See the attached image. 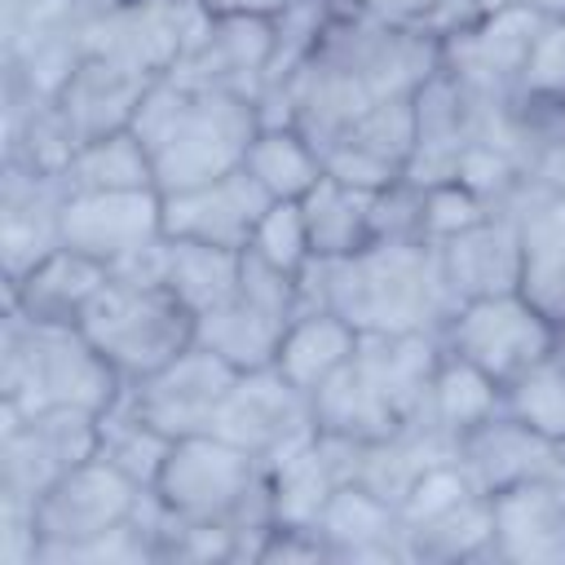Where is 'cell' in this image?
Instances as JSON below:
<instances>
[{
    "label": "cell",
    "instance_id": "obj_26",
    "mask_svg": "<svg viewBox=\"0 0 565 565\" xmlns=\"http://www.w3.org/2000/svg\"><path fill=\"white\" fill-rule=\"evenodd\" d=\"M362 349V331L335 309H300L278 344L274 371L300 393H318L335 371H344Z\"/></svg>",
    "mask_w": 565,
    "mask_h": 565
},
{
    "label": "cell",
    "instance_id": "obj_24",
    "mask_svg": "<svg viewBox=\"0 0 565 565\" xmlns=\"http://www.w3.org/2000/svg\"><path fill=\"white\" fill-rule=\"evenodd\" d=\"M318 534L331 547V561H406L397 508L358 481L335 486L318 516Z\"/></svg>",
    "mask_w": 565,
    "mask_h": 565
},
{
    "label": "cell",
    "instance_id": "obj_1",
    "mask_svg": "<svg viewBox=\"0 0 565 565\" xmlns=\"http://www.w3.org/2000/svg\"><path fill=\"white\" fill-rule=\"evenodd\" d=\"M300 309H335L362 335L441 331L459 309L433 243H371L353 256H313L300 274Z\"/></svg>",
    "mask_w": 565,
    "mask_h": 565
},
{
    "label": "cell",
    "instance_id": "obj_42",
    "mask_svg": "<svg viewBox=\"0 0 565 565\" xmlns=\"http://www.w3.org/2000/svg\"><path fill=\"white\" fill-rule=\"evenodd\" d=\"M212 13H247V18H278L296 0H203Z\"/></svg>",
    "mask_w": 565,
    "mask_h": 565
},
{
    "label": "cell",
    "instance_id": "obj_10",
    "mask_svg": "<svg viewBox=\"0 0 565 565\" xmlns=\"http://www.w3.org/2000/svg\"><path fill=\"white\" fill-rule=\"evenodd\" d=\"M102 441V415L79 406H53L35 415H4L0 437V499L35 503L62 472L93 459Z\"/></svg>",
    "mask_w": 565,
    "mask_h": 565
},
{
    "label": "cell",
    "instance_id": "obj_17",
    "mask_svg": "<svg viewBox=\"0 0 565 565\" xmlns=\"http://www.w3.org/2000/svg\"><path fill=\"white\" fill-rule=\"evenodd\" d=\"M269 203L274 199L243 168H234V172H225L207 185L163 194V234L243 252Z\"/></svg>",
    "mask_w": 565,
    "mask_h": 565
},
{
    "label": "cell",
    "instance_id": "obj_15",
    "mask_svg": "<svg viewBox=\"0 0 565 565\" xmlns=\"http://www.w3.org/2000/svg\"><path fill=\"white\" fill-rule=\"evenodd\" d=\"M269 62H274V18L212 13L207 35L168 75L185 88H212V93L260 102Z\"/></svg>",
    "mask_w": 565,
    "mask_h": 565
},
{
    "label": "cell",
    "instance_id": "obj_25",
    "mask_svg": "<svg viewBox=\"0 0 565 565\" xmlns=\"http://www.w3.org/2000/svg\"><path fill=\"white\" fill-rule=\"evenodd\" d=\"M358 362L393 402L402 424L424 411L437 362H441V331H371L362 335Z\"/></svg>",
    "mask_w": 565,
    "mask_h": 565
},
{
    "label": "cell",
    "instance_id": "obj_33",
    "mask_svg": "<svg viewBox=\"0 0 565 565\" xmlns=\"http://www.w3.org/2000/svg\"><path fill=\"white\" fill-rule=\"evenodd\" d=\"M406 561H477L494 556V508L490 494H472L468 503L450 508L446 516L402 530Z\"/></svg>",
    "mask_w": 565,
    "mask_h": 565
},
{
    "label": "cell",
    "instance_id": "obj_19",
    "mask_svg": "<svg viewBox=\"0 0 565 565\" xmlns=\"http://www.w3.org/2000/svg\"><path fill=\"white\" fill-rule=\"evenodd\" d=\"M441 278L455 296V305L477 300V296H499V291H521L525 256H521V221L516 212L499 207L481 225L433 243Z\"/></svg>",
    "mask_w": 565,
    "mask_h": 565
},
{
    "label": "cell",
    "instance_id": "obj_30",
    "mask_svg": "<svg viewBox=\"0 0 565 565\" xmlns=\"http://www.w3.org/2000/svg\"><path fill=\"white\" fill-rule=\"evenodd\" d=\"M243 172L278 203V199H305L318 177L327 172L322 150L291 124H260V132L247 146Z\"/></svg>",
    "mask_w": 565,
    "mask_h": 565
},
{
    "label": "cell",
    "instance_id": "obj_39",
    "mask_svg": "<svg viewBox=\"0 0 565 565\" xmlns=\"http://www.w3.org/2000/svg\"><path fill=\"white\" fill-rule=\"evenodd\" d=\"M472 494H481V490H477V481L468 477V468L459 463V455H455V459H441V463H433L428 472H419L415 486L402 494V503H397V521H402V530L428 525V521L446 516L450 508L468 503Z\"/></svg>",
    "mask_w": 565,
    "mask_h": 565
},
{
    "label": "cell",
    "instance_id": "obj_18",
    "mask_svg": "<svg viewBox=\"0 0 565 565\" xmlns=\"http://www.w3.org/2000/svg\"><path fill=\"white\" fill-rule=\"evenodd\" d=\"M154 79L159 75H146L128 62L84 53L75 62V71L66 75V84L57 88L53 106H57L62 124L71 128V137L84 146V141H97L106 132L132 128V115H137V106Z\"/></svg>",
    "mask_w": 565,
    "mask_h": 565
},
{
    "label": "cell",
    "instance_id": "obj_29",
    "mask_svg": "<svg viewBox=\"0 0 565 565\" xmlns=\"http://www.w3.org/2000/svg\"><path fill=\"white\" fill-rule=\"evenodd\" d=\"M424 415L446 433V437H463L472 428H481L486 419L503 415V384L494 375H486L481 366L446 353L441 344V362H437V375H433V388H428V402H424Z\"/></svg>",
    "mask_w": 565,
    "mask_h": 565
},
{
    "label": "cell",
    "instance_id": "obj_41",
    "mask_svg": "<svg viewBox=\"0 0 565 565\" xmlns=\"http://www.w3.org/2000/svg\"><path fill=\"white\" fill-rule=\"evenodd\" d=\"M525 181L539 185L543 194H565V141L539 137V146L530 154V168H525Z\"/></svg>",
    "mask_w": 565,
    "mask_h": 565
},
{
    "label": "cell",
    "instance_id": "obj_27",
    "mask_svg": "<svg viewBox=\"0 0 565 565\" xmlns=\"http://www.w3.org/2000/svg\"><path fill=\"white\" fill-rule=\"evenodd\" d=\"M309 402H313L318 433H331V437L380 441L393 428H402V415L393 411V402L380 393V384L366 375V366L358 358L344 371H335Z\"/></svg>",
    "mask_w": 565,
    "mask_h": 565
},
{
    "label": "cell",
    "instance_id": "obj_44",
    "mask_svg": "<svg viewBox=\"0 0 565 565\" xmlns=\"http://www.w3.org/2000/svg\"><path fill=\"white\" fill-rule=\"evenodd\" d=\"M512 4H525V9H534V13H543V18L565 13V0H512Z\"/></svg>",
    "mask_w": 565,
    "mask_h": 565
},
{
    "label": "cell",
    "instance_id": "obj_37",
    "mask_svg": "<svg viewBox=\"0 0 565 565\" xmlns=\"http://www.w3.org/2000/svg\"><path fill=\"white\" fill-rule=\"evenodd\" d=\"M349 9L384 22V26H402V31H419L433 35L437 44L446 35H455L459 26H468L477 13H486L490 4L481 0H344Z\"/></svg>",
    "mask_w": 565,
    "mask_h": 565
},
{
    "label": "cell",
    "instance_id": "obj_16",
    "mask_svg": "<svg viewBox=\"0 0 565 565\" xmlns=\"http://www.w3.org/2000/svg\"><path fill=\"white\" fill-rule=\"evenodd\" d=\"M411 154H415V93L375 102L340 141L322 150V163L335 181L375 194L406 177Z\"/></svg>",
    "mask_w": 565,
    "mask_h": 565
},
{
    "label": "cell",
    "instance_id": "obj_38",
    "mask_svg": "<svg viewBox=\"0 0 565 565\" xmlns=\"http://www.w3.org/2000/svg\"><path fill=\"white\" fill-rule=\"evenodd\" d=\"M556 102H565V13L543 18L516 84L521 110H552Z\"/></svg>",
    "mask_w": 565,
    "mask_h": 565
},
{
    "label": "cell",
    "instance_id": "obj_23",
    "mask_svg": "<svg viewBox=\"0 0 565 565\" xmlns=\"http://www.w3.org/2000/svg\"><path fill=\"white\" fill-rule=\"evenodd\" d=\"M508 212L521 221V291L565 327V194H543L525 181Z\"/></svg>",
    "mask_w": 565,
    "mask_h": 565
},
{
    "label": "cell",
    "instance_id": "obj_12",
    "mask_svg": "<svg viewBox=\"0 0 565 565\" xmlns=\"http://www.w3.org/2000/svg\"><path fill=\"white\" fill-rule=\"evenodd\" d=\"M216 437L234 441L238 450L256 455L265 468L278 463L282 455L300 450L305 441L318 437L313 424V402L296 384H287L274 366L265 371H243L212 424Z\"/></svg>",
    "mask_w": 565,
    "mask_h": 565
},
{
    "label": "cell",
    "instance_id": "obj_8",
    "mask_svg": "<svg viewBox=\"0 0 565 565\" xmlns=\"http://www.w3.org/2000/svg\"><path fill=\"white\" fill-rule=\"evenodd\" d=\"M141 494L146 490L132 477H124L115 463H106L102 455L75 463L31 503L35 561H62L71 547H84V543L119 530L124 521H132Z\"/></svg>",
    "mask_w": 565,
    "mask_h": 565
},
{
    "label": "cell",
    "instance_id": "obj_7",
    "mask_svg": "<svg viewBox=\"0 0 565 565\" xmlns=\"http://www.w3.org/2000/svg\"><path fill=\"white\" fill-rule=\"evenodd\" d=\"M446 353L481 366L499 384L516 380L525 366L547 358L552 349L565 344V327L539 309L525 291H499V296H477L463 300L446 327H441Z\"/></svg>",
    "mask_w": 565,
    "mask_h": 565
},
{
    "label": "cell",
    "instance_id": "obj_6",
    "mask_svg": "<svg viewBox=\"0 0 565 565\" xmlns=\"http://www.w3.org/2000/svg\"><path fill=\"white\" fill-rule=\"evenodd\" d=\"M300 313V278L269 269L252 252H243L238 287L194 318V340L212 349L234 371H265L278 358V344Z\"/></svg>",
    "mask_w": 565,
    "mask_h": 565
},
{
    "label": "cell",
    "instance_id": "obj_45",
    "mask_svg": "<svg viewBox=\"0 0 565 565\" xmlns=\"http://www.w3.org/2000/svg\"><path fill=\"white\" fill-rule=\"evenodd\" d=\"M481 4H503V0H481Z\"/></svg>",
    "mask_w": 565,
    "mask_h": 565
},
{
    "label": "cell",
    "instance_id": "obj_40",
    "mask_svg": "<svg viewBox=\"0 0 565 565\" xmlns=\"http://www.w3.org/2000/svg\"><path fill=\"white\" fill-rule=\"evenodd\" d=\"M419 190H424V243H446V238L481 225L490 212H499L463 181H437V185H419Z\"/></svg>",
    "mask_w": 565,
    "mask_h": 565
},
{
    "label": "cell",
    "instance_id": "obj_9",
    "mask_svg": "<svg viewBox=\"0 0 565 565\" xmlns=\"http://www.w3.org/2000/svg\"><path fill=\"white\" fill-rule=\"evenodd\" d=\"M212 26L203 0H124L79 22L84 53L128 62L146 75H168Z\"/></svg>",
    "mask_w": 565,
    "mask_h": 565
},
{
    "label": "cell",
    "instance_id": "obj_20",
    "mask_svg": "<svg viewBox=\"0 0 565 565\" xmlns=\"http://www.w3.org/2000/svg\"><path fill=\"white\" fill-rule=\"evenodd\" d=\"M455 455L481 494H499L534 477H565V441H552L516 424L512 415H494L481 428L463 433Z\"/></svg>",
    "mask_w": 565,
    "mask_h": 565
},
{
    "label": "cell",
    "instance_id": "obj_13",
    "mask_svg": "<svg viewBox=\"0 0 565 565\" xmlns=\"http://www.w3.org/2000/svg\"><path fill=\"white\" fill-rule=\"evenodd\" d=\"M238 375L243 371H234L230 362H221L212 349H203L194 340L185 353H177L154 375H146L137 384H124V402L146 424H154L159 433H168L177 441V437L212 433V424H216V415H221Z\"/></svg>",
    "mask_w": 565,
    "mask_h": 565
},
{
    "label": "cell",
    "instance_id": "obj_11",
    "mask_svg": "<svg viewBox=\"0 0 565 565\" xmlns=\"http://www.w3.org/2000/svg\"><path fill=\"white\" fill-rule=\"evenodd\" d=\"M543 26V13L525 4H490L468 26L441 40V71L481 106H508L516 102V84L525 71V57L534 49V35Z\"/></svg>",
    "mask_w": 565,
    "mask_h": 565
},
{
    "label": "cell",
    "instance_id": "obj_2",
    "mask_svg": "<svg viewBox=\"0 0 565 565\" xmlns=\"http://www.w3.org/2000/svg\"><path fill=\"white\" fill-rule=\"evenodd\" d=\"M132 132L150 150L154 190L177 194L243 168L247 146L260 132V106L234 93L185 88L172 75H159L132 115Z\"/></svg>",
    "mask_w": 565,
    "mask_h": 565
},
{
    "label": "cell",
    "instance_id": "obj_14",
    "mask_svg": "<svg viewBox=\"0 0 565 565\" xmlns=\"http://www.w3.org/2000/svg\"><path fill=\"white\" fill-rule=\"evenodd\" d=\"M62 247H75L106 269L163 238L159 190H66L57 216Z\"/></svg>",
    "mask_w": 565,
    "mask_h": 565
},
{
    "label": "cell",
    "instance_id": "obj_36",
    "mask_svg": "<svg viewBox=\"0 0 565 565\" xmlns=\"http://www.w3.org/2000/svg\"><path fill=\"white\" fill-rule=\"evenodd\" d=\"M243 252H252L256 260H265V265L278 269V274L300 278L305 265L313 260V243H309V225H305L300 199H278V203H269L265 216H260L256 230H252V243H247Z\"/></svg>",
    "mask_w": 565,
    "mask_h": 565
},
{
    "label": "cell",
    "instance_id": "obj_35",
    "mask_svg": "<svg viewBox=\"0 0 565 565\" xmlns=\"http://www.w3.org/2000/svg\"><path fill=\"white\" fill-rule=\"evenodd\" d=\"M503 415L552 441H565V344L503 384Z\"/></svg>",
    "mask_w": 565,
    "mask_h": 565
},
{
    "label": "cell",
    "instance_id": "obj_3",
    "mask_svg": "<svg viewBox=\"0 0 565 565\" xmlns=\"http://www.w3.org/2000/svg\"><path fill=\"white\" fill-rule=\"evenodd\" d=\"M154 494L181 521L230 525L243 539L247 561H256V543L274 525L265 463L216 433L177 437L159 468Z\"/></svg>",
    "mask_w": 565,
    "mask_h": 565
},
{
    "label": "cell",
    "instance_id": "obj_5",
    "mask_svg": "<svg viewBox=\"0 0 565 565\" xmlns=\"http://www.w3.org/2000/svg\"><path fill=\"white\" fill-rule=\"evenodd\" d=\"M79 331L124 384H137L194 344V313L163 282L106 278V287L84 309Z\"/></svg>",
    "mask_w": 565,
    "mask_h": 565
},
{
    "label": "cell",
    "instance_id": "obj_28",
    "mask_svg": "<svg viewBox=\"0 0 565 565\" xmlns=\"http://www.w3.org/2000/svg\"><path fill=\"white\" fill-rule=\"evenodd\" d=\"M300 207H305L313 256H322V260H340V256H353L375 243V230H371L375 194L371 190L344 185L331 172H322L318 185L300 199Z\"/></svg>",
    "mask_w": 565,
    "mask_h": 565
},
{
    "label": "cell",
    "instance_id": "obj_4",
    "mask_svg": "<svg viewBox=\"0 0 565 565\" xmlns=\"http://www.w3.org/2000/svg\"><path fill=\"white\" fill-rule=\"evenodd\" d=\"M4 415H35L53 406L110 411L124 393L119 371L88 344L79 327L26 322L4 309Z\"/></svg>",
    "mask_w": 565,
    "mask_h": 565
},
{
    "label": "cell",
    "instance_id": "obj_22",
    "mask_svg": "<svg viewBox=\"0 0 565 565\" xmlns=\"http://www.w3.org/2000/svg\"><path fill=\"white\" fill-rule=\"evenodd\" d=\"M106 278H110V269L102 260H93L75 247H53L22 278L4 282V309L22 313L26 322L79 327L84 309L106 287Z\"/></svg>",
    "mask_w": 565,
    "mask_h": 565
},
{
    "label": "cell",
    "instance_id": "obj_43",
    "mask_svg": "<svg viewBox=\"0 0 565 565\" xmlns=\"http://www.w3.org/2000/svg\"><path fill=\"white\" fill-rule=\"evenodd\" d=\"M115 4H124V0H75V18H79V22H88V18H97V13L115 9Z\"/></svg>",
    "mask_w": 565,
    "mask_h": 565
},
{
    "label": "cell",
    "instance_id": "obj_31",
    "mask_svg": "<svg viewBox=\"0 0 565 565\" xmlns=\"http://www.w3.org/2000/svg\"><path fill=\"white\" fill-rule=\"evenodd\" d=\"M238 265H243V252L194 243V238H168L163 287L199 318L238 287Z\"/></svg>",
    "mask_w": 565,
    "mask_h": 565
},
{
    "label": "cell",
    "instance_id": "obj_21",
    "mask_svg": "<svg viewBox=\"0 0 565 565\" xmlns=\"http://www.w3.org/2000/svg\"><path fill=\"white\" fill-rule=\"evenodd\" d=\"M494 561H565V477H534L490 494Z\"/></svg>",
    "mask_w": 565,
    "mask_h": 565
},
{
    "label": "cell",
    "instance_id": "obj_32",
    "mask_svg": "<svg viewBox=\"0 0 565 565\" xmlns=\"http://www.w3.org/2000/svg\"><path fill=\"white\" fill-rule=\"evenodd\" d=\"M62 181L66 190H154V163L141 137L132 128H119L97 141H84L71 154Z\"/></svg>",
    "mask_w": 565,
    "mask_h": 565
},
{
    "label": "cell",
    "instance_id": "obj_34",
    "mask_svg": "<svg viewBox=\"0 0 565 565\" xmlns=\"http://www.w3.org/2000/svg\"><path fill=\"white\" fill-rule=\"evenodd\" d=\"M168 450H172V437L159 433L154 424H146V419L124 402V393L115 397L110 411H102V441H97V455H102L106 463H115L124 477H132L141 490H154Z\"/></svg>",
    "mask_w": 565,
    "mask_h": 565
}]
</instances>
